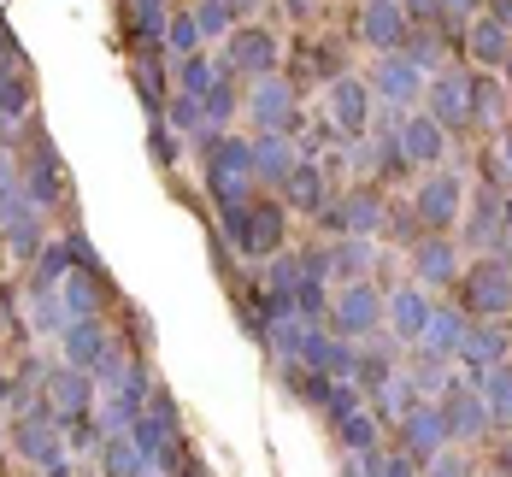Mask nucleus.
Wrapping results in <instances>:
<instances>
[{
  "instance_id": "nucleus-44",
  "label": "nucleus",
  "mask_w": 512,
  "mask_h": 477,
  "mask_svg": "<svg viewBox=\"0 0 512 477\" xmlns=\"http://www.w3.org/2000/svg\"><path fill=\"white\" fill-rule=\"evenodd\" d=\"M495 24H501V30H512V0H495Z\"/></svg>"
},
{
  "instance_id": "nucleus-49",
  "label": "nucleus",
  "mask_w": 512,
  "mask_h": 477,
  "mask_svg": "<svg viewBox=\"0 0 512 477\" xmlns=\"http://www.w3.org/2000/svg\"><path fill=\"white\" fill-rule=\"evenodd\" d=\"M507 89H512V53H507Z\"/></svg>"
},
{
  "instance_id": "nucleus-12",
  "label": "nucleus",
  "mask_w": 512,
  "mask_h": 477,
  "mask_svg": "<svg viewBox=\"0 0 512 477\" xmlns=\"http://www.w3.org/2000/svg\"><path fill=\"white\" fill-rule=\"evenodd\" d=\"M330 124L342 136H365V124H371V89L359 77H336L330 83Z\"/></svg>"
},
{
  "instance_id": "nucleus-39",
  "label": "nucleus",
  "mask_w": 512,
  "mask_h": 477,
  "mask_svg": "<svg viewBox=\"0 0 512 477\" xmlns=\"http://www.w3.org/2000/svg\"><path fill=\"white\" fill-rule=\"evenodd\" d=\"M195 24H201V36H230V24H236V6H230V0H201Z\"/></svg>"
},
{
  "instance_id": "nucleus-31",
  "label": "nucleus",
  "mask_w": 512,
  "mask_h": 477,
  "mask_svg": "<svg viewBox=\"0 0 512 477\" xmlns=\"http://www.w3.org/2000/svg\"><path fill=\"white\" fill-rule=\"evenodd\" d=\"M471 53H477V65H507L512 53V36L489 18V24H471Z\"/></svg>"
},
{
  "instance_id": "nucleus-43",
  "label": "nucleus",
  "mask_w": 512,
  "mask_h": 477,
  "mask_svg": "<svg viewBox=\"0 0 512 477\" xmlns=\"http://www.w3.org/2000/svg\"><path fill=\"white\" fill-rule=\"evenodd\" d=\"M501 177H507V183H512V130H507V136H501Z\"/></svg>"
},
{
  "instance_id": "nucleus-22",
  "label": "nucleus",
  "mask_w": 512,
  "mask_h": 477,
  "mask_svg": "<svg viewBox=\"0 0 512 477\" xmlns=\"http://www.w3.org/2000/svg\"><path fill=\"white\" fill-rule=\"evenodd\" d=\"M354 383L359 395H377V389H389L395 383V342H383V348H359L354 354Z\"/></svg>"
},
{
  "instance_id": "nucleus-41",
  "label": "nucleus",
  "mask_w": 512,
  "mask_h": 477,
  "mask_svg": "<svg viewBox=\"0 0 512 477\" xmlns=\"http://www.w3.org/2000/svg\"><path fill=\"white\" fill-rule=\"evenodd\" d=\"M424 477H471V472H465V460H460V454L448 448L442 460H430V466H424Z\"/></svg>"
},
{
  "instance_id": "nucleus-1",
  "label": "nucleus",
  "mask_w": 512,
  "mask_h": 477,
  "mask_svg": "<svg viewBox=\"0 0 512 477\" xmlns=\"http://www.w3.org/2000/svg\"><path fill=\"white\" fill-rule=\"evenodd\" d=\"M471 324L483 318V324H495V318L512 313V265L501 254H477L471 271L460 277V301H454Z\"/></svg>"
},
{
  "instance_id": "nucleus-6",
  "label": "nucleus",
  "mask_w": 512,
  "mask_h": 477,
  "mask_svg": "<svg viewBox=\"0 0 512 477\" xmlns=\"http://www.w3.org/2000/svg\"><path fill=\"white\" fill-rule=\"evenodd\" d=\"M389 318V295L383 289H371L365 277L359 283H348L342 295H336V336H377V324Z\"/></svg>"
},
{
  "instance_id": "nucleus-42",
  "label": "nucleus",
  "mask_w": 512,
  "mask_h": 477,
  "mask_svg": "<svg viewBox=\"0 0 512 477\" xmlns=\"http://www.w3.org/2000/svg\"><path fill=\"white\" fill-rule=\"evenodd\" d=\"M6 189H18V165L0 154V195H6Z\"/></svg>"
},
{
  "instance_id": "nucleus-27",
  "label": "nucleus",
  "mask_w": 512,
  "mask_h": 477,
  "mask_svg": "<svg viewBox=\"0 0 512 477\" xmlns=\"http://www.w3.org/2000/svg\"><path fill=\"white\" fill-rule=\"evenodd\" d=\"M330 254V277H342V283H359L365 271H371V242L365 236H342L336 248H324Z\"/></svg>"
},
{
  "instance_id": "nucleus-36",
  "label": "nucleus",
  "mask_w": 512,
  "mask_h": 477,
  "mask_svg": "<svg viewBox=\"0 0 512 477\" xmlns=\"http://www.w3.org/2000/svg\"><path fill=\"white\" fill-rule=\"evenodd\" d=\"M336 430H342V448H348V454H371V448H377V419H371L365 407H359V413H348Z\"/></svg>"
},
{
  "instance_id": "nucleus-5",
  "label": "nucleus",
  "mask_w": 512,
  "mask_h": 477,
  "mask_svg": "<svg viewBox=\"0 0 512 477\" xmlns=\"http://www.w3.org/2000/svg\"><path fill=\"white\" fill-rule=\"evenodd\" d=\"M460 201H465V177L436 165V171L424 177V189L412 195V218H418L424 230H448V224H460Z\"/></svg>"
},
{
  "instance_id": "nucleus-3",
  "label": "nucleus",
  "mask_w": 512,
  "mask_h": 477,
  "mask_svg": "<svg viewBox=\"0 0 512 477\" xmlns=\"http://www.w3.org/2000/svg\"><path fill=\"white\" fill-rule=\"evenodd\" d=\"M436 407H442V424H448V442H483V436L495 430V424H489V407H483V395H477L465 377H448V383H442Z\"/></svg>"
},
{
  "instance_id": "nucleus-14",
  "label": "nucleus",
  "mask_w": 512,
  "mask_h": 477,
  "mask_svg": "<svg viewBox=\"0 0 512 477\" xmlns=\"http://www.w3.org/2000/svg\"><path fill=\"white\" fill-rule=\"evenodd\" d=\"M412 271H418L424 289L454 283V277H460V254H454V242H442V236H418V242H412Z\"/></svg>"
},
{
  "instance_id": "nucleus-8",
  "label": "nucleus",
  "mask_w": 512,
  "mask_h": 477,
  "mask_svg": "<svg viewBox=\"0 0 512 477\" xmlns=\"http://www.w3.org/2000/svg\"><path fill=\"white\" fill-rule=\"evenodd\" d=\"M283 248H289V212H283V201H254V207H248L242 254H248V260H277Z\"/></svg>"
},
{
  "instance_id": "nucleus-18",
  "label": "nucleus",
  "mask_w": 512,
  "mask_h": 477,
  "mask_svg": "<svg viewBox=\"0 0 512 477\" xmlns=\"http://www.w3.org/2000/svg\"><path fill=\"white\" fill-rule=\"evenodd\" d=\"M254 124H259V130H283V136H289V124H295V89H289L283 77H259Z\"/></svg>"
},
{
  "instance_id": "nucleus-9",
  "label": "nucleus",
  "mask_w": 512,
  "mask_h": 477,
  "mask_svg": "<svg viewBox=\"0 0 512 477\" xmlns=\"http://www.w3.org/2000/svg\"><path fill=\"white\" fill-rule=\"evenodd\" d=\"M501 360H507V330H501V324H471L465 342H460V354H454V366L465 371L471 389L483 383V371H495Z\"/></svg>"
},
{
  "instance_id": "nucleus-17",
  "label": "nucleus",
  "mask_w": 512,
  "mask_h": 477,
  "mask_svg": "<svg viewBox=\"0 0 512 477\" xmlns=\"http://www.w3.org/2000/svg\"><path fill=\"white\" fill-rule=\"evenodd\" d=\"M430 307H436V301H430L418 283H401V289H389V324H395V336H401L407 348L418 342V336H424V324H430Z\"/></svg>"
},
{
  "instance_id": "nucleus-38",
  "label": "nucleus",
  "mask_w": 512,
  "mask_h": 477,
  "mask_svg": "<svg viewBox=\"0 0 512 477\" xmlns=\"http://www.w3.org/2000/svg\"><path fill=\"white\" fill-rule=\"evenodd\" d=\"M359 466H365V477H418V466H412L401 448H395V454L371 448V454H359Z\"/></svg>"
},
{
  "instance_id": "nucleus-20",
  "label": "nucleus",
  "mask_w": 512,
  "mask_h": 477,
  "mask_svg": "<svg viewBox=\"0 0 512 477\" xmlns=\"http://www.w3.org/2000/svg\"><path fill=\"white\" fill-rule=\"evenodd\" d=\"M283 201H289L295 212H324V201H330V189H324V165L295 159V171L283 177Z\"/></svg>"
},
{
  "instance_id": "nucleus-23",
  "label": "nucleus",
  "mask_w": 512,
  "mask_h": 477,
  "mask_svg": "<svg viewBox=\"0 0 512 477\" xmlns=\"http://www.w3.org/2000/svg\"><path fill=\"white\" fill-rule=\"evenodd\" d=\"M359 24H365V42H377V48H401L407 42V12L395 0H371Z\"/></svg>"
},
{
  "instance_id": "nucleus-16",
  "label": "nucleus",
  "mask_w": 512,
  "mask_h": 477,
  "mask_svg": "<svg viewBox=\"0 0 512 477\" xmlns=\"http://www.w3.org/2000/svg\"><path fill=\"white\" fill-rule=\"evenodd\" d=\"M465 330H471V318L460 307H430V324H424V336L412 342V348H424V354H436V360H454L465 342Z\"/></svg>"
},
{
  "instance_id": "nucleus-15",
  "label": "nucleus",
  "mask_w": 512,
  "mask_h": 477,
  "mask_svg": "<svg viewBox=\"0 0 512 477\" xmlns=\"http://www.w3.org/2000/svg\"><path fill=\"white\" fill-rule=\"evenodd\" d=\"M295 171V142L283 130H259L254 136V183L265 189H283V177Z\"/></svg>"
},
{
  "instance_id": "nucleus-33",
  "label": "nucleus",
  "mask_w": 512,
  "mask_h": 477,
  "mask_svg": "<svg viewBox=\"0 0 512 477\" xmlns=\"http://www.w3.org/2000/svg\"><path fill=\"white\" fill-rule=\"evenodd\" d=\"M501 112H507V89L489 83V77H471V118L477 124H501Z\"/></svg>"
},
{
  "instance_id": "nucleus-21",
  "label": "nucleus",
  "mask_w": 512,
  "mask_h": 477,
  "mask_svg": "<svg viewBox=\"0 0 512 477\" xmlns=\"http://www.w3.org/2000/svg\"><path fill=\"white\" fill-rule=\"evenodd\" d=\"M377 95H389L395 106H412L424 95V83H418V65H412L407 53H389V59H377Z\"/></svg>"
},
{
  "instance_id": "nucleus-19",
  "label": "nucleus",
  "mask_w": 512,
  "mask_h": 477,
  "mask_svg": "<svg viewBox=\"0 0 512 477\" xmlns=\"http://www.w3.org/2000/svg\"><path fill=\"white\" fill-rule=\"evenodd\" d=\"M24 195H30V207L36 212L59 207V154H53L48 136L36 142V159H30V171H24Z\"/></svg>"
},
{
  "instance_id": "nucleus-48",
  "label": "nucleus",
  "mask_w": 512,
  "mask_h": 477,
  "mask_svg": "<svg viewBox=\"0 0 512 477\" xmlns=\"http://www.w3.org/2000/svg\"><path fill=\"white\" fill-rule=\"evenodd\" d=\"M171 477H206V472H201V466H189V460H183V466H177Z\"/></svg>"
},
{
  "instance_id": "nucleus-29",
  "label": "nucleus",
  "mask_w": 512,
  "mask_h": 477,
  "mask_svg": "<svg viewBox=\"0 0 512 477\" xmlns=\"http://www.w3.org/2000/svg\"><path fill=\"white\" fill-rule=\"evenodd\" d=\"M101 466H106V477H142V472H148V460L136 454L130 430H124V436H106V442H101Z\"/></svg>"
},
{
  "instance_id": "nucleus-50",
  "label": "nucleus",
  "mask_w": 512,
  "mask_h": 477,
  "mask_svg": "<svg viewBox=\"0 0 512 477\" xmlns=\"http://www.w3.org/2000/svg\"><path fill=\"white\" fill-rule=\"evenodd\" d=\"M507 254H512V224H507Z\"/></svg>"
},
{
  "instance_id": "nucleus-45",
  "label": "nucleus",
  "mask_w": 512,
  "mask_h": 477,
  "mask_svg": "<svg viewBox=\"0 0 512 477\" xmlns=\"http://www.w3.org/2000/svg\"><path fill=\"white\" fill-rule=\"evenodd\" d=\"M12 401H18V383H12V377H0V407H12Z\"/></svg>"
},
{
  "instance_id": "nucleus-25",
  "label": "nucleus",
  "mask_w": 512,
  "mask_h": 477,
  "mask_svg": "<svg viewBox=\"0 0 512 477\" xmlns=\"http://www.w3.org/2000/svg\"><path fill=\"white\" fill-rule=\"evenodd\" d=\"M18 454L24 460H59V419H36V413H24L18 419Z\"/></svg>"
},
{
  "instance_id": "nucleus-24",
  "label": "nucleus",
  "mask_w": 512,
  "mask_h": 477,
  "mask_svg": "<svg viewBox=\"0 0 512 477\" xmlns=\"http://www.w3.org/2000/svg\"><path fill=\"white\" fill-rule=\"evenodd\" d=\"M477 395H483V407H489V424H495V430H512V360H501L495 371H483Z\"/></svg>"
},
{
  "instance_id": "nucleus-37",
  "label": "nucleus",
  "mask_w": 512,
  "mask_h": 477,
  "mask_svg": "<svg viewBox=\"0 0 512 477\" xmlns=\"http://www.w3.org/2000/svg\"><path fill=\"white\" fill-rule=\"evenodd\" d=\"M165 48L177 53V59H189V53L201 48V24H195L189 12H177V18H165Z\"/></svg>"
},
{
  "instance_id": "nucleus-40",
  "label": "nucleus",
  "mask_w": 512,
  "mask_h": 477,
  "mask_svg": "<svg viewBox=\"0 0 512 477\" xmlns=\"http://www.w3.org/2000/svg\"><path fill=\"white\" fill-rule=\"evenodd\" d=\"M177 142H183V136H177V130H165V124L154 118V136H148V148H154V165H177Z\"/></svg>"
},
{
  "instance_id": "nucleus-46",
  "label": "nucleus",
  "mask_w": 512,
  "mask_h": 477,
  "mask_svg": "<svg viewBox=\"0 0 512 477\" xmlns=\"http://www.w3.org/2000/svg\"><path fill=\"white\" fill-rule=\"evenodd\" d=\"M42 472H48V477H71V460H65V454H59V460H48V466H42Z\"/></svg>"
},
{
  "instance_id": "nucleus-28",
  "label": "nucleus",
  "mask_w": 512,
  "mask_h": 477,
  "mask_svg": "<svg viewBox=\"0 0 512 477\" xmlns=\"http://www.w3.org/2000/svg\"><path fill=\"white\" fill-rule=\"evenodd\" d=\"M165 130H177L183 142H201L206 136V112L195 95H165Z\"/></svg>"
},
{
  "instance_id": "nucleus-26",
  "label": "nucleus",
  "mask_w": 512,
  "mask_h": 477,
  "mask_svg": "<svg viewBox=\"0 0 512 477\" xmlns=\"http://www.w3.org/2000/svg\"><path fill=\"white\" fill-rule=\"evenodd\" d=\"M59 301H65V318H95V307H101V271H71L59 283Z\"/></svg>"
},
{
  "instance_id": "nucleus-51",
  "label": "nucleus",
  "mask_w": 512,
  "mask_h": 477,
  "mask_svg": "<svg viewBox=\"0 0 512 477\" xmlns=\"http://www.w3.org/2000/svg\"><path fill=\"white\" fill-rule=\"evenodd\" d=\"M0 136H6V124H0Z\"/></svg>"
},
{
  "instance_id": "nucleus-30",
  "label": "nucleus",
  "mask_w": 512,
  "mask_h": 477,
  "mask_svg": "<svg viewBox=\"0 0 512 477\" xmlns=\"http://www.w3.org/2000/svg\"><path fill=\"white\" fill-rule=\"evenodd\" d=\"M201 112H206V130L212 136H224V124H230V112H236V89H230V71H218V83L201 95Z\"/></svg>"
},
{
  "instance_id": "nucleus-32",
  "label": "nucleus",
  "mask_w": 512,
  "mask_h": 477,
  "mask_svg": "<svg viewBox=\"0 0 512 477\" xmlns=\"http://www.w3.org/2000/svg\"><path fill=\"white\" fill-rule=\"evenodd\" d=\"M218 71H224V65H212V59H201V53L177 59V95H195V101H201L206 89L218 83Z\"/></svg>"
},
{
  "instance_id": "nucleus-7",
  "label": "nucleus",
  "mask_w": 512,
  "mask_h": 477,
  "mask_svg": "<svg viewBox=\"0 0 512 477\" xmlns=\"http://www.w3.org/2000/svg\"><path fill=\"white\" fill-rule=\"evenodd\" d=\"M383 218H389V212H383V201H377L371 189H354V195H342V201H330V207L318 212V224H324L330 236H365V242L383 230Z\"/></svg>"
},
{
  "instance_id": "nucleus-4",
  "label": "nucleus",
  "mask_w": 512,
  "mask_h": 477,
  "mask_svg": "<svg viewBox=\"0 0 512 477\" xmlns=\"http://www.w3.org/2000/svg\"><path fill=\"white\" fill-rule=\"evenodd\" d=\"M507 224H512V201L501 189H483L471 201V212H460L465 248H477V254H501L507 248Z\"/></svg>"
},
{
  "instance_id": "nucleus-2",
  "label": "nucleus",
  "mask_w": 512,
  "mask_h": 477,
  "mask_svg": "<svg viewBox=\"0 0 512 477\" xmlns=\"http://www.w3.org/2000/svg\"><path fill=\"white\" fill-rule=\"evenodd\" d=\"M395 430H401V454H407L418 472L454 448V442H448V424H442V407H436V401H418L412 413H401V419H395Z\"/></svg>"
},
{
  "instance_id": "nucleus-11",
  "label": "nucleus",
  "mask_w": 512,
  "mask_h": 477,
  "mask_svg": "<svg viewBox=\"0 0 512 477\" xmlns=\"http://www.w3.org/2000/svg\"><path fill=\"white\" fill-rule=\"evenodd\" d=\"M430 118L442 130H465L471 124V71H448L430 83Z\"/></svg>"
},
{
  "instance_id": "nucleus-47",
  "label": "nucleus",
  "mask_w": 512,
  "mask_h": 477,
  "mask_svg": "<svg viewBox=\"0 0 512 477\" xmlns=\"http://www.w3.org/2000/svg\"><path fill=\"white\" fill-rule=\"evenodd\" d=\"M342 477H365V466H359V454H348V460H342Z\"/></svg>"
},
{
  "instance_id": "nucleus-34",
  "label": "nucleus",
  "mask_w": 512,
  "mask_h": 477,
  "mask_svg": "<svg viewBox=\"0 0 512 477\" xmlns=\"http://www.w3.org/2000/svg\"><path fill=\"white\" fill-rule=\"evenodd\" d=\"M30 318H36V330H48V336H65V301H59V289H30Z\"/></svg>"
},
{
  "instance_id": "nucleus-35",
  "label": "nucleus",
  "mask_w": 512,
  "mask_h": 477,
  "mask_svg": "<svg viewBox=\"0 0 512 477\" xmlns=\"http://www.w3.org/2000/svg\"><path fill=\"white\" fill-rule=\"evenodd\" d=\"M318 407L330 413V424H342L348 413H359V407H365V395H359V389L348 383V377H330V389L318 395Z\"/></svg>"
},
{
  "instance_id": "nucleus-13",
  "label": "nucleus",
  "mask_w": 512,
  "mask_h": 477,
  "mask_svg": "<svg viewBox=\"0 0 512 477\" xmlns=\"http://www.w3.org/2000/svg\"><path fill=\"white\" fill-rule=\"evenodd\" d=\"M230 65H236V71H248V77H271V65H277V36H271V30H259V24L230 30Z\"/></svg>"
},
{
  "instance_id": "nucleus-10",
  "label": "nucleus",
  "mask_w": 512,
  "mask_h": 477,
  "mask_svg": "<svg viewBox=\"0 0 512 477\" xmlns=\"http://www.w3.org/2000/svg\"><path fill=\"white\" fill-rule=\"evenodd\" d=\"M401 154H407V165H442V154H448V130L430 118V112H407L401 118Z\"/></svg>"
}]
</instances>
